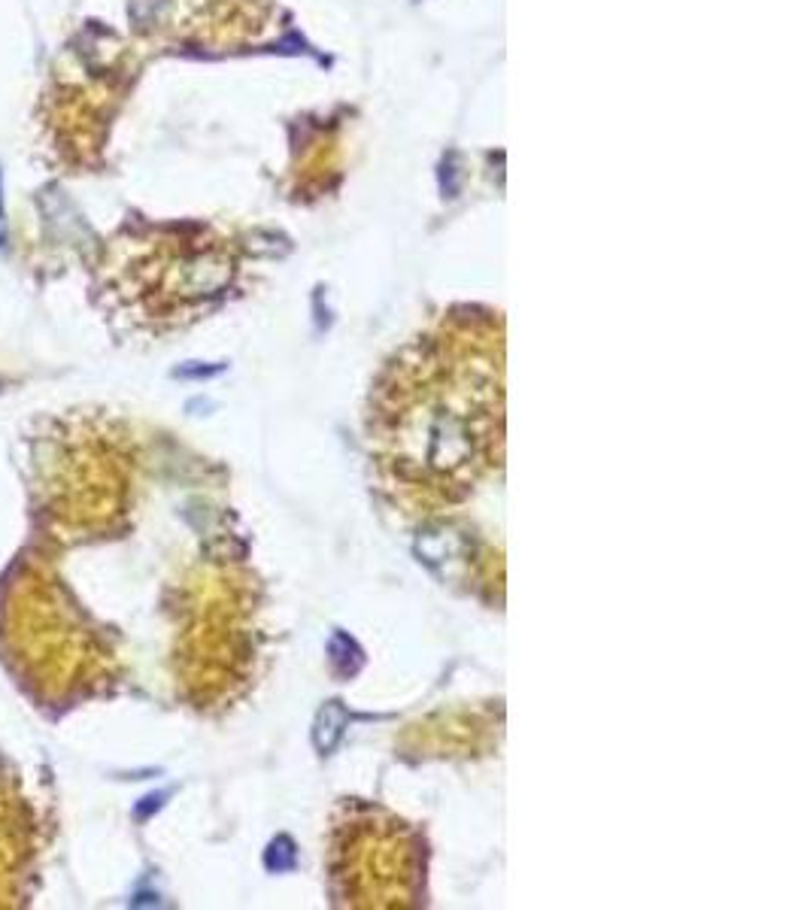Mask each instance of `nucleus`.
<instances>
[{"instance_id":"obj_2","label":"nucleus","mask_w":810,"mask_h":910,"mask_svg":"<svg viewBox=\"0 0 810 910\" xmlns=\"http://www.w3.org/2000/svg\"><path fill=\"white\" fill-rule=\"evenodd\" d=\"M328 871L337 905L413 907L425 896V838L377 804L346 801L334 816Z\"/></svg>"},{"instance_id":"obj_3","label":"nucleus","mask_w":810,"mask_h":910,"mask_svg":"<svg viewBox=\"0 0 810 910\" xmlns=\"http://www.w3.org/2000/svg\"><path fill=\"white\" fill-rule=\"evenodd\" d=\"M6 244V216H4V177H0V246Z\"/></svg>"},{"instance_id":"obj_1","label":"nucleus","mask_w":810,"mask_h":910,"mask_svg":"<svg viewBox=\"0 0 810 910\" xmlns=\"http://www.w3.org/2000/svg\"><path fill=\"white\" fill-rule=\"evenodd\" d=\"M364 437L380 492L413 519L449 516L504 467V325L444 316L382 367Z\"/></svg>"}]
</instances>
